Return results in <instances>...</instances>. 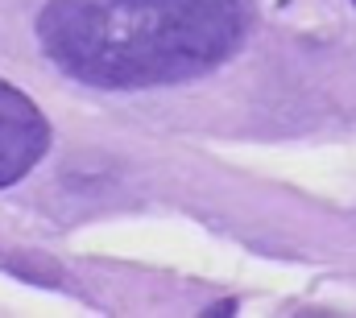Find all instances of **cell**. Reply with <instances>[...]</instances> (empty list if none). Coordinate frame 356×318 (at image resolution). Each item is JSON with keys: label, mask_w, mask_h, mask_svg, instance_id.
I'll use <instances>...</instances> for the list:
<instances>
[{"label": "cell", "mask_w": 356, "mask_h": 318, "mask_svg": "<svg viewBox=\"0 0 356 318\" xmlns=\"http://www.w3.org/2000/svg\"><path fill=\"white\" fill-rule=\"evenodd\" d=\"M249 0H46V58L91 87H162L216 71L245 37Z\"/></svg>", "instance_id": "cell-1"}, {"label": "cell", "mask_w": 356, "mask_h": 318, "mask_svg": "<svg viewBox=\"0 0 356 318\" xmlns=\"http://www.w3.org/2000/svg\"><path fill=\"white\" fill-rule=\"evenodd\" d=\"M50 149V120L13 83L0 79V186L21 182Z\"/></svg>", "instance_id": "cell-2"}, {"label": "cell", "mask_w": 356, "mask_h": 318, "mask_svg": "<svg viewBox=\"0 0 356 318\" xmlns=\"http://www.w3.org/2000/svg\"><path fill=\"white\" fill-rule=\"evenodd\" d=\"M353 4H356V0H353Z\"/></svg>", "instance_id": "cell-3"}]
</instances>
